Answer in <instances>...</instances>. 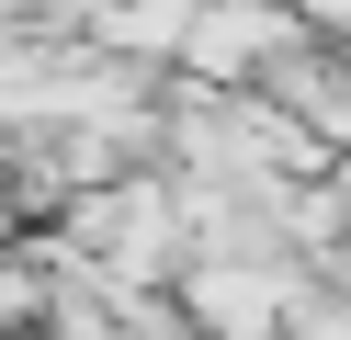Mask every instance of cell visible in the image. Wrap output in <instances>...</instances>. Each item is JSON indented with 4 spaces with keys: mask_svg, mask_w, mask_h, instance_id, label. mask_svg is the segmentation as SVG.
<instances>
[{
    "mask_svg": "<svg viewBox=\"0 0 351 340\" xmlns=\"http://www.w3.org/2000/svg\"><path fill=\"white\" fill-rule=\"evenodd\" d=\"M295 45H306V23L283 12V0H204V12L182 23V68H193L204 91H238L250 68L272 80Z\"/></svg>",
    "mask_w": 351,
    "mask_h": 340,
    "instance_id": "6da1fadb",
    "label": "cell"
},
{
    "mask_svg": "<svg viewBox=\"0 0 351 340\" xmlns=\"http://www.w3.org/2000/svg\"><path fill=\"white\" fill-rule=\"evenodd\" d=\"M283 12H295L306 34H351V0H283Z\"/></svg>",
    "mask_w": 351,
    "mask_h": 340,
    "instance_id": "7a4b0ae2",
    "label": "cell"
}]
</instances>
